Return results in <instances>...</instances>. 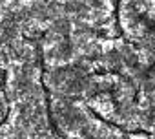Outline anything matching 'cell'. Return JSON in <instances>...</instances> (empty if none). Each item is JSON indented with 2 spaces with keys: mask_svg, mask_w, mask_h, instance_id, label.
I'll return each instance as SVG.
<instances>
[{
  "mask_svg": "<svg viewBox=\"0 0 155 139\" xmlns=\"http://www.w3.org/2000/svg\"><path fill=\"white\" fill-rule=\"evenodd\" d=\"M38 60H40V84H42V88H44V93H46V106H48V121H49V128L57 134V135H60V137H66L58 128H57V124H55V121H53V110H51V95H49V88L46 86V83H44V55H42V46H40V42H38Z\"/></svg>",
  "mask_w": 155,
  "mask_h": 139,
  "instance_id": "cell-1",
  "label": "cell"
},
{
  "mask_svg": "<svg viewBox=\"0 0 155 139\" xmlns=\"http://www.w3.org/2000/svg\"><path fill=\"white\" fill-rule=\"evenodd\" d=\"M9 114H11V103L8 101V110H6V115H4V119L0 121V128H2V124H4V123H6V121L9 119Z\"/></svg>",
  "mask_w": 155,
  "mask_h": 139,
  "instance_id": "cell-2",
  "label": "cell"
}]
</instances>
